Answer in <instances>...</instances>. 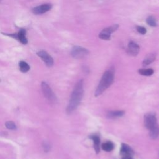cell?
<instances>
[{
    "mask_svg": "<svg viewBox=\"0 0 159 159\" xmlns=\"http://www.w3.org/2000/svg\"><path fill=\"white\" fill-rule=\"evenodd\" d=\"M83 80H80L75 84L74 89L71 94L69 104L67 108V113H72L75 111L81 103L83 96Z\"/></svg>",
    "mask_w": 159,
    "mask_h": 159,
    "instance_id": "6da1fadb",
    "label": "cell"
},
{
    "mask_svg": "<svg viewBox=\"0 0 159 159\" xmlns=\"http://www.w3.org/2000/svg\"><path fill=\"white\" fill-rule=\"evenodd\" d=\"M114 79V70L111 69L103 73L100 82L97 86L94 95L98 96L113 84Z\"/></svg>",
    "mask_w": 159,
    "mask_h": 159,
    "instance_id": "7a4b0ae2",
    "label": "cell"
},
{
    "mask_svg": "<svg viewBox=\"0 0 159 159\" xmlns=\"http://www.w3.org/2000/svg\"><path fill=\"white\" fill-rule=\"evenodd\" d=\"M89 51L86 49L80 46H74L72 49L71 55L73 58L82 59L88 55Z\"/></svg>",
    "mask_w": 159,
    "mask_h": 159,
    "instance_id": "3957f363",
    "label": "cell"
},
{
    "mask_svg": "<svg viewBox=\"0 0 159 159\" xmlns=\"http://www.w3.org/2000/svg\"><path fill=\"white\" fill-rule=\"evenodd\" d=\"M41 88L44 95L46 96L47 99H48L49 101H52V102H55V101H56L57 98L55 94L53 93L51 88L49 86L48 84L43 82L41 83Z\"/></svg>",
    "mask_w": 159,
    "mask_h": 159,
    "instance_id": "277c9868",
    "label": "cell"
},
{
    "mask_svg": "<svg viewBox=\"0 0 159 159\" xmlns=\"http://www.w3.org/2000/svg\"><path fill=\"white\" fill-rule=\"evenodd\" d=\"M119 28V25L114 24L111 26L104 29L99 34V38L103 40H110L111 34L116 31Z\"/></svg>",
    "mask_w": 159,
    "mask_h": 159,
    "instance_id": "5b68a950",
    "label": "cell"
},
{
    "mask_svg": "<svg viewBox=\"0 0 159 159\" xmlns=\"http://www.w3.org/2000/svg\"><path fill=\"white\" fill-rule=\"evenodd\" d=\"M157 120L155 115L153 113H147L144 116V124L148 130L157 125Z\"/></svg>",
    "mask_w": 159,
    "mask_h": 159,
    "instance_id": "8992f818",
    "label": "cell"
},
{
    "mask_svg": "<svg viewBox=\"0 0 159 159\" xmlns=\"http://www.w3.org/2000/svg\"><path fill=\"white\" fill-rule=\"evenodd\" d=\"M37 55L44 62L47 67H50L53 66V59L46 51H44V50H40V51L37 53Z\"/></svg>",
    "mask_w": 159,
    "mask_h": 159,
    "instance_id": "52a82bcc",
    "label": "cell"
},
{
    "mask_svg": "<svg viewBox=\"0 0 159 159\" xmlns=\"http://www.w3.org/2000/svg\"><path fill=\"white\" fill-rule=\"evenodd\" d=\"M52 6L50 4H45V5H42L39 6L32 9V13L34 15H42L44 13H45L47 11H50L52 9Z\"/></svg>",
    "mask_w": 159,
    "mask_h": 159,
    "instance_id": "ba28073f",
    "label": "cell"
},
{
    "mask_svg": "<svg viewBox=\"0 0 159 159\" xmlns=\"http://www.w3.org/2000/svg\"><path fill=\"white\" fill-rule=\"evenodd\" d=\"M26 30L21 29L19 30L18 34H7V35H9V36L12 37V38L18 40L19 42H21L22 44L26 45L28 42V39H27L26 37Z\"/></svg>",
    "mask_w": 159,
    "mask_h": 159,
    "instance_id": "9c48e42d",
    "label": "cell"
},
{
    "mask_svg": "<svg viewBox=\"0 0 159 159\" xmlns=\"http://www.w3.org/2000/svg\"><path fill=\"white\" fill-rule=\"evenodd\" d=\"M140 51V47L134 42L131 41L127 47V53L131 56H137Z\"/></svg>",
    "mask_w": 159,
    "mask_h": 159,
    "instance_id": "30bf717a",
    "label": "cell"
},
{
    "mask_svg": "<svg viewBox=\"0 0 159 159\" xmlns=\"http://www.w3.org/2000/svg\"><path fill=\"white\" fill-rule=\"evenodd\" d=\"M120 154L122 156H131L133 157L134 155V151L132 149L130 146L126 144H122L120 150Z\"/></svg>",
    "mask_w": 159,
    "mask_h": 159,
    "instance_id": "8fae6325",
    "label": "cell"
},
{
    "mask_svg": "<svg viewBox=\"0 0 159 159\" xmlns=\"http://www.w3.org/2000/svg\"><path fill=\"white\" fill-rule=\"evenodd\" d=\"M93 141V146L96 154H98L100 151V138L97 135H92L90 137Z\"/></svg>",
    "mask_w": 159,
    "mask_h": 159,
    "instance_id": "7c38bea8",
    "label": "cell"
},
{
    "mask_svg": "<svg viewBox=\"0 0 159 159\" xmlns=\"http://www.w3.org/2000/svg\"><path fill=\"white\" fill-rule=\"evenodd\" d=\"M155 59H156V55H155V53H151L148 54V55L145 57V58L143 61V66L146 67L148 65H150V63H153L154 62Z\"/></svg>",
    "mask_w": 159,
    "mask_h": 159,
    "instance_id": "4fadbf2b",
    "label": "cell"
},
{
    "mask_svg": "<svg viewBox=\"0 0 159 159\" xmlns=\"http://www.w3.org/2000/svg\"><path fill=\"white\" fill-rule=\"evenodd\" d=\"M125 114L124 111L117 110V111H109L107 114L108 117L110 118H117L123 116Z\"/></svg>",
    "mask_w": 159,
    "mask_h": 159,
    "instance_id": "5bb4252c",
    "label": "cell"
},
{
    "mask_svg": "<svg viewBox=\"0 0 159 159\" xmlns=\"http://www.w3.org/2000/svg\"><path fill=\"white\" fill-rule=\"evenodd\" d=\"M149 136L150 138L153 139H155L158 137L159 136V126L157 124V126H154V127L151 128L149 129Z\"/></svg>",
    "mask_w": 159,
    "mask_h": 159,
    "instance_id": "9a60e30c",
    "label": "cell"
},
{
    "mask_svg": "<svg viewBox=\"0 0 159 159\" xmlns=\"http://www.w3.org/2000/svg\"><path fill=\"white\" fill-rule=\"evenodd\" d=\"M101 147H102V149L103 150H104L105 152H110L114 149V144H113V143H112V142L107 141L106 143H104L102 144Z\"/></svg>",
    "mask_w": 159,
    "mask_h": 159,
    "instance_id": "2e32d148",
    "label": "cell"
},
{
    "mask_svg": "<svg viewBox=\"0 0 159 159\" xmlns=\"http://www.w3.org/2000/svg\"><path fill=\"white\" fill-rule=\"evenodd\" d=\"M19 69L22 73H26L30 70V66L29 64L24 61H20L19 63Z\"/></svg>",
    "mask_w": 159,
    "mask_h": 159,
    "instance_id": "e0dca14e",
    "label": "cell"
},
{
    "mask_svg": "<svg viewBox=\"0 0 159 159\" xmlns=\"http://www.w3.org/2000/svg\"><path fill=\"white\" fill-rule=\"evenodd\" d=\"M139 74L144 76H150L154 73V71L152 69H141L138 71Z\"/></svg>",
    "mask_w": 159,
    "mask_h": 159,
    "instance_id": "ac0fdd59",
    "label": "cell"
},
{
    "mask_svg": "<svg viewBox=\"0 0 159 159\" xmlns=\"http://www.w3.org/2000/svg\"><path fill=\"white\" fill-rule=\"evenodd\" d=\"M146 22L148 25L152 27H156L157 25L156 19H155L153 16L148 17V18L146 20Z\"/></svg>",
    "mask_w": 159,
    "mask_h": 159,
    "instance_id": "d6986e66",
    "label": "cell"
},
{
    "mask_svg": "<svg viewBox=\"0 0 159 159\" xmlns=\"http://www.w3.org/2000/svg\"><path fill=\"white\" fill-rule=\"evenodd\" d=\"M6 128L10 130H16L17 129L16 125L13 121H7L5 123Z\"/></svg>",
    "mask_w": 159,
    "mask_h": 159,
    "instance_id": "ffe728a7",
    "label": "cell"
},
{
    "mask_svg": "<svg viewBox=\"0 0 159 159\" xmlns=\"http://www.w3.org/2000/svg\"><path fill=\"white\" fill-rule=\"evenodd\" d=\"M136 29L137 30V32L139 34H142V35H144L147 33V30H146V29L144 28V27L137 26Z\"/></svg>",
    "mask_w": 159,
    "mask_h": 159,
    "instance_id": "44dd1931",
    "label": "cell"
},
{
    "mask_svg": "<svg viewBox=\"0 0 159 159\" xmlns=\"http://www.w3.org/2000/svg\"><path fill=\"white\" fill-rule=\"evenodd\" d=\"M42 147L44 148V150L46 152H48L50 150V145L49 143L47 142H44L42 144Z\"/></svg>",
    "mask_w": 159,
    "mask_h": 159,
    "instance_id": "7402d4cb",
    "label": "cell"
},
{
    "mask_svg": "<svg viewBox=\"0 0 159 159\" xmlns=\"http://www.w3.org/2000/svg\"><path fill=\"white\" fill-rule=\"evenodd\" d=\"M122 159H133V158L131 156H124L122 158Z\"/></svg>",
    "mask_w": 159,
    "mask_h": 159,
    "instance_id": "603a6c76",
    "label": "cell"
},
{
    "mask_svg": "<svg viewBox=\"0 0 159 159\" xmlns=\"http://www.w3.org/2000/svg\"><path fill=\"white\" fill-rule=\"evenodd\" d=\"M0 1H1V0H0Z\"/></svg>",
    "mask_w": 159,
    "mask_h": 159,
    "instance_id": "cb8c5ba5",
    "label": "cell"
}]
</instances>
